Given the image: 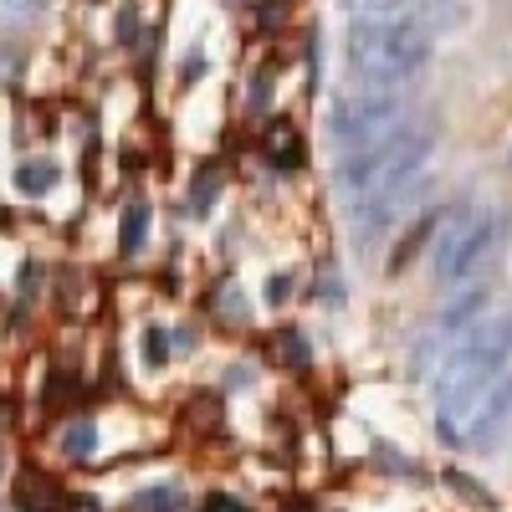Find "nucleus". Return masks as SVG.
<instances>
[{
	"label": "nucleus",
	"instance_id": "f257e3e1",
	"mask_svg": "<svg viewBox=\"0 0 512 512\" xmlns=\"http://www.w3.org/2000/svg\"><path fill=\"white\" fill-rule=\"evenodd\" d=\"M512 359V313H487L472 328H461L456 338H446V354L436 369V431L441 441H466L472 431V415L487 400V390L502 379Z\"/></svg>",
	"mask_w": 512,
	"mask_h": 512
},
{
	"label": "nucleus",
	"instance_id": "f03ea898",
	"mask_svg": "<svg viewBox=\"0 0 512 512\" xmlns=\"http://www.w3.org/2000/svg\"><path fill=\"white\" fill-rule=\"evenodd\" d=\"M431 47L436 41L415 26L410 11L349 21V72L359 88H400L431 62Z\"/></svg>",
	"mask_w": 512,
	"mask_h": 512
},
{
	"label": "nucleus",
	"instance_id": "7ed1b4c3",
	"mask_svg": "<svg viewBox=\"0 0 512 512\" xmlns=\"http://www.w3.org/2000/svg\"><path fill=\"white\" fill-rule=\"evenodd\" d=\"M436 139L425 134V128H400V134L390 139H379L359 154H344V164H338V190L364 200L384 185H395L405 175H415V169H425V159H431Z\"/></svg>",
	"mask_w": 512,
	"mask_h": 512
},
{
	"label": "nucleus",
	"instance_id": "20e7f679",
	"mask_svg": "<svg viewBox=\"0 0 512 512\" xmlns=\"http://www.w3.org/2000/svg\"><path fill=\"white\" fill-rule=\"evenodd\" d=\"M400 123H405V98L395 88H354L328 108V144L359 154L379 139L400 134Z\"/></svg>",
	"mask_w": 512,
	"mask_h": 512
},
{
	"label": "nucleus",
	"instance_id": "39448f33",
	"mask_svg": "<svg viewBox=\"0 0 512 512\" xmlns=\"http://www.w3.org/2000/svg\"><path fill=\"white\" fill-rule=\"evenodd\" d=\"M507 241V216L502 210H487V216H461L441 226L436 246H431V267L441 282H466V277H477L492 256L502 251Z\"/></svg>",
	"mask_w": 512,
	"mask_h": 512
},
{
	"label": "nucleus",
	"instance_id": "423d86ee",
	"mask_svg": "<svg viewBox=\"0 0 512 512\" xmlns=\"http://www.w3.org/2000/svg\"><path fill=\"white\" fill-rule=\"evenodd\" d=\"M431 190H436V175H431V169H415V175H405V180H395V185H384V190L354 200V226H349L354 241H359V246L384 241L400 221L420 216V205L431 200Z\"/></svg>",
	"mask_w": 512,
	"mask_h": 512
},
{
	"label": "nucleus",
	"instance_id": "0eeeda50",
	"mask_svg": "<svg viewBox=\"0 0 512 512\" xmlns=\"http://www.w3.org/2000/svg\"><path fill=\"white\" fill-rule=\"evenodd\" d=\"M512 420V369H502V379L487 390V400L477 405V415H472V431H466V441H492L502 425Z\"/></svg>",
	"mask_w": 512,
	"mask_h": 512
},
{
	"label": "nucleus",
	"instance_id": "6e6552de",
	"mask_svg": "<svg viewBox=\"0 0 512 512\" xmlns=\"http://www.w3.org/2000/svg\"><path fill=\"white\" fill-rule=\"evenodd\" d=\"M410 16L425 36H446V31H461L466 21H472V11H466V0H410Z\"/></svg>",
	"mask_w": 512,
	"mask_h": 512
},
{
	"label": "nucleus",
	"instance_id": "1a4fd4ad",
	"mask_svg": "<svg viewBox=\"0 0 512 512\" xmlns=\"http://www.w3.org/2000/svg\"><path fill=\"white\" fill-rule=\"evenodd\" d=\"M487 297H492L487 287H466L461 297H451V303L441 308V318H436V338H446V333L456 338L461 328H472L477 318H487V313H492V303H487Z\"/></svg>",
	"mask_w": 512,
	"mask_h": 512
},
{
	"label": "nucleus",
	"instance_id": "9d476101",
	"mask_svg": "<svg viewBox=\"0 0 512 512\" xmlns=\"http://www.w3.org/2000/svg\"><path fill=\"white\" fill-rule=\"evenodd\" d=\"M57 180H62V169H57L52 159H26V164L16 169V190H21V195H31V200L52 195V190H57Z\"/></svg>",
	"mask_w": 512,
	"mask_h": 512
},
{
	"label": "nucleus",
	"instance_id": "9b49d317",
	"mask_svg": "<svg viewBox=\"0 0 512 512\" xmlns=\"http://www.w3.org/2000/svg\"><path fill=\"white\" fill-rule=\"evenodd\" d=\"M98 451V420L93 415H77L67 431H62V456L67 461H88Z\"/></svg>",
	"mask_w": 512,
	"mask_h": 512
},
{
	"label": "nucleus",
	"instance_id": "f8f14e48",
	"mask_svg": "<svg viewBox=\"0 0 512 512\" xmlns=\"http://www.w3.org/2000/svg\"><path fill=\"white\" fill-rule=\"evenodd\" d=\"M149 241V205H128L123 221H118V251L123 256H139Z\"/></svg>",
	"mask_w": 512,
	"mask_h": 512
},
{
	"label": "nucleus",
	"instance_id": "ddd939ff",
	"mask_svg": "<svg viewBox=\"0 0 512 512\" xmlns=\"http://www.w3.org/2000/svg\"><path fill=\"white\" fill-rule=\"evenodd\" d=\"M134 512H185V497L180 487H144L134 497Z\"/></svg>",
	"mask_w": 512,
	"mask_h": 512
},
{
	"label": "nucleus",
	"instance_id": "4468645a",
	"mask_svg": "<svg viewBox=\"0 0 512 512\" xmlns=\"http://www.w3.org/2000/svg\"><path fill=\"white\" fill-rule=\"evenodd\" d=\"M349 21H369V16H400L410 11V0H344Z\"/></svg>",
	"mask_w": 512,
	"mask_h": 512
},
{
	"label": "nucleus",
	"instance_id": "2eb2a0df",
	"mask_svg": "<svg viewBox=\"0 0 512 512\" xmlns=\"http://www.w3.org/2000/svg\"><path fill=\"white\" fill-rule=\"evenodd\" d=\"M272 164H277V169H297V164H303V144H297L292 128H277V139H272Z\"/></svg>",
	"mask_w": 512,
	"mask_h": 512
},
{
	"label": "nucleus",
	"instance_id": "dca6fc26",
	"mask_svg": "<svg viewBox=\"0 0 512 512\" xmlns=\"http://www.w3.org/2000/svg\"><path fill=\"white\" fill-rule=\"evenodd\" d=\"M221 195V169H200V180L190 185V210H210Z\"/></svg>",
	"mask_w": 512,
	"mask_h": 512
},
{
	"label": "nucleus",
	"instance_id": "f3484780",
	"mask_svg": "<svg viewBox=\"0 0 512 512\" xmlns=\"http://www.w3.org/2000/svg\"><path fill=\"white\" fill-rule=\"evenodd\" d=\"M139 349H144V364L149 369H164L169 364V333L164 328H144V344Z\"/></svg>",
	"mask_w": 512,
	"mask_h": 512
},
{
	"label": "nucleus",
	"instance_id": "a211bd4d",
	"mask_svg": "<svg viewBox=\"0 0 512 512\" xmlns=\"http://www.w3.org/2000/svg\"><path fill=\"white\" fill-rule=\"evenodd\" d=\"M52 487L47 482H41V477H26L21 482V512H52Z\"/></svg>",
	"mask_w": 512,
	"mask_h": 512
},
{
	"label": "nucleus",
	"instance_id": "6ab92c4d",
	"mask_svg": "<svg viewBox=\"0 0 512 512\" xmlns=\"http://www.w3.org/2000/svg\"><path fill=\"white\" fill-rule=\"evenodd\" d=\"M282 359H287L292 369H308L313 354H308V344H303V333H287V338H282Z\"/></svg>",
	"mask_w": 512,
	"mask_h": 512
},
{
	"label": "nucleus",
	"instance_id": "aec40b11",
	"mask_svg": "<svg viewBox=\"0 0 512 512\" xmlns=\"http://www.w3.org/2000/svg\"><path fill=\"white\" fill-rule=\"evenodd\" d=\"M287 292H292V277L287 272H272L267 277V303H287Z\"/></svg>",
	"mask_w": 512,
	"mask_h": 512
},
{
	"label": "nucleus",
	"instance_id": "412c9836",
	"mask_svg": "<svg viewBox=\"0 0 512 512\" xmlns=\"http://www.w3.org/2000/svg\"><path fill=\"white\" fill-rule=\"evenodd\" d=\"M67 512H103V507H98V497L82 492V497H72V507H67Z\"/></svg>",
	"mask_w": 512,
	"mask_h": 512
},
{
	"label": "nucleus",
	"instance_id": "4be33fe9",
	"mask_svg": "<svg viewBox=\"0 0 512 512\" xmlns=\"http://www.w3.org/2000/svg\"><path fill=\"white\" fill-rule=\"evenodd\" d=\"M11 77H16V57L0 52V82H11Z\"/></svg>",
	"mask_w": 512,
	"mask_h": 512
},
{
	"label": "nucleus",
	"instance_id": "5701e85b",
	"mask_svg": "<svg viewBox=\"0 0 512 512\" xmlns=\"http://www.w3.org/2000/svg\"><path fill=\"white\" fill-rule=\"evenodd\" d=\"M0 472H6V456H0Z\"/></svg>",
	"mask_w": 512,
	"mask_h": 512
}]
</instances>
